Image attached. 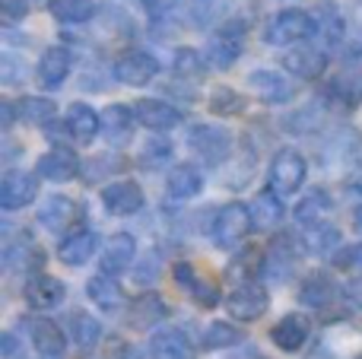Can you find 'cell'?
<instances>
[{
    "label": "cell",
    "mask_w": 362,
    "mask_h": 359,
    "mask_svg": "<svg viewBox=\"0 0 362 359\" xmlns=\"http://www.w3.org/2000/svg\"><path fill=\"white\" fill-rule=\"evenodd\" d=\"M315 32H318V23H315L312 13L289 6V10H280L276 16L267 19V25H264V42L280 48V45L305 42V38H312Z\"/></svg>",
    "instance_id": "6da1fadb"
},
{
    "label": "cell",
    "mask_w": 362,
    "mask_h": 359,
    "mask_svg": "<svg viewBox=\"0 0 362 359\" xmlns=\"http://www.w3.org/2000/svg\"><path fill=\"white\" fill-rule=\"evenodd\" d=\"M305 172H308V165L299 153L280 150L274 159V165H270V191H276L280 197L296 194V191L302 188V182H305Z\"/></svg>",
    "instance_id": "7a4b0ae2"
},
{
    "label": "cell",
    "mask_w": 362,
    "mask_h": 359,
    "mask_svg": "<svg viewBox=\"0 0 362 359\" xmlns=\"http://www.w3.org/2000/svg\"><path fill=\"white\" fill-rule=\"evenodd\" d=\"M251 229H255L251 207H245V204H226L216 213V223H213V239L223 248H229V245H238Z\"/></svg>",
    "instance_id": "3957f363"
},
{
    "label": "cell",
    "mask_w": 362,
    "mask_h": 359,
    "mask_svg": "<svg viewBox=\"0 0 362 359\" xmlns=\"http://www.w3.org/2000/svg\"><path fill=\"white\" fill-rule=\"evenodd\" d=\"M187 146H191L194 156H200L206 165H219L226 156H229V134L223 131V127L216 124H197L191 131V137H187Z\"/></svg>",
    "instance_id": "277c9868"
},
{
    "label": "cell",
    "mask_w": 362,
    "mask_h": 359,
    "mask_svg": "<svg viewBox=\"0 0 362 359\" xmlns=\"http://www.w3.org/2000/svg\"><path fill=\"white\" fill-rule=\"evenodd\" d=\"M242 45H245L242 23H229V25H223V29L210 38V51H206V57H210L213 67L229 70L232 64L242 57Z\"/></svg>",
    "instance_id": "5b68a950"
},
{
    "label": "cell",
    "mask_w": 362,
    "mask_h": 359,
    "mask_svg": "<svg viewBox=\"0 0 362 359\" xmlns=\"http://www.w3.org/2000/svg\"><path fill=\"white\" fill-rule=\"evenodd\" d=\"M270 299L261 283H242L238 290L229 293V315L235 322H257L267 312Z\"/></svg>",
    "instance_id": "8992f818"
},
{
    "label": "cell",
    "mask_w": 362,
    "mask_h": 359,
    "mask_svg": "<svg viewBox=\"0 0 362 359\" xmlns=\"http://www.w3.org/2000/svg\"><path fill=\"white\" fill-rule=\"evenodd\" d=\"M159 73V61L146 51H127L118 64H115V76L124 86H146L153 76Z\"/></svg>",
    "instance_id": "52a82bcc"
},
{
    "label": "cell",
    "mask_w": 362,
    "mask_h": 359,
    "mask_svg": "<svg viewBox=\"0 0 362 359\" xmlns=\"http://www.w3.org/2000/svg\"><path fill=\"white\" fill-rule=\"evenodd\" d=\"M35 191H38V182L29 172H6L4 182H0V207L13 213V210L35 201Z\"/></svg>",
    "instance_id": "ba28073f"
},
{
    "label": "cell",
    "mask_w": 362,
    "mask_h": 359,
    "mask_svg": "<svg viewBox=\"0 0 362 359\" xmlns=\"http://www.w3.org/2000/svg\"><path fill=\"white\" fill-rule=\"evenodd\" d=\"M248 83L264 105H283V102H289L296 93L293 83L283 80L276 70H255V73L248 76Z\"/></svg>",
    "instance_id": "9c48e42d"
},
{
    "label": "cell",
    "mask_w": 362,
    "mask_h": 359,
    "mask_svg": "<svg viewBox=\"0 0 362 359\" xmlns=\"http://www.w3.org/2000/svg\"><path fill=\"white\" fill-rule=\"evenodd\" d=\"M102 204L112 216H131L144 207V191L134 182H115L102 191Z\"/></svg>",
    "instance_id": "30bf717a"
},
{
    "label": "cell",
    "mask_w": 362,
    "mask_h": 359,
    "mask_svg": "<svg viewBox=\"0 0 362 359\" xmlns=\"http://www.w3.org/2000/svg\"><path fill=\"white\" fill-rule=\"evenodd\" d=\"M134 114H137V121L144 127H150V131H169V127H175L181 121L178 108L163 99H140L137 105H134Z\"/></svg>",
    "instance_id": "8fae6325"
},
{
    "label": "cell",
    "mask_w": 362,
    "mask_h": 359,
    "mask_svg": "<svg viewBox=\"0 0 362 359\" xmlns=\"http://www.w3.org/2000/svg\"><path fill=\"white\" fill-rule=\"evenodd\" d=\"M134 252H137V242H134V235L127 233H118L108 239L105 252H102V273H108V277H118V273L127 271V264L134 261Z\"/></svg>",
    "instance_id": "7c38bea8"
},
{
    "label": "cell",
    "mask_w": 362,
    "mask_h": 359,
    "mask_svg": "<svg viewBox=\"0 0 362 359\" xmlns=\"http://www.w3.org/2000/svg\"><path fill=\"white\" fill-rule=\"evenodd\" d=\"M283 70H289L296 80H318L327 70V54H321L315 48L289 51V54H283Z\"/></svg>",
    "instance_id": "4fadbf2b"
},
{
    "label": "cell",
    "mask_w": 362,
    "mask_h": 359,
    "mask_svg": "<svg viewBox=\"0 0 362 359\" xmlns=\"http://www.w3.org/2000/svg\"><path fill=\"white\" fill-rule=\"evenodd\" d=\"M308 334H312V322H308L305 315H299V312H293V315H286L283 322H276L274 343L280 350H286V353H296L299 347H305Z\"/></svg>",
    "instance_id": "5bb4252c"
},
{
    "label": "cell",
    "mask_w": 362,
    "mask_h": 359,
    "mask_svg": "<svg viewBox=\"0 0 362 359\" xmlns=\"http://www.w3.org/2000/svg\"><path fill=\"white\" fill-rule=\"evenodd\" d=\"M70 67H74V57L67 48H48L38 61V83L45 89H57L70 76Z\"/></svg>",
    "instance_id": "9a60e30c"
},
{
    "label": "cell",
    "mask_w": 362,
    "mask_h": 359,
    "mask_svg": "<svg viewBox=\"0 0 362 359\" xmlns=\"http://www.w3.org/2000/svg\"><path fill=\"white\" fill-rule=\"evenodd\" d=\"M134 118H137V114L127 105H108L105 112H102V137L112 146H124L134 134Z\"/></svg>",
    "instance_id": "2e32d148"
},
{
    "label": "cell",
    "mask_w": 362,
    "mask_h": 359,
    "mask_svg": "<svg viewBox=\"0 0 362 359\" xmlns=\"http://www.w3.org/2000/svg\"><path fill=\"white\" fill-rule=\"evenodd\" d=\"M67 131H70V137H74L76 143H93V140L102 134V118L89 105L74 102L70 112H67Z\"/></svg>",
    "instance_id": "e0dca14e"
},
{
    "label": "cell",
    "mask_w": 362,
    "mask_h": 359,
    "mask_svg": "<svg viewBox=\"0 0 362 359\" xmlns=\"http://www.w3.org/2000/svg\"><path fill=\"white\" fill-rule=\"evenodd\" d=\"M95 248H99V235L89 233V229H80V233H74L70 239L61 242L57 258H61L64 264H70V267H80V264H86V261L93 258Z\"/></svg>",
    "instance_id": "ac0fdd59"
},
{
    "label": "cell",
    "mask_w": 362,
    "mask_h": 359,
    "mask_svg": "<svg viewBox=\"0 0 362 359\" xmlns=\"http://www.w3.org/2000/svg\"><path fill=\"white\" fill-rule=\"evenodd\" d=\"M169 315V309H165V302L156 296V293H146V296H140L137 302L127 309V324H131L134 331H150L156 322H163V318Z\"/></svg>",
    "instance_id": "d6986e66"
},
{
    "label": "cell",
    "mask_w": 362,
    "mask_h": 359,
    "mask_svg": "<svg viewBox=\"0 0 362 359\" xmlns=\"http://www.w3.org/2000/svg\"><path fill=\"white\" fill-rule=\"evenodd\" d=\"M74 220H76V204L70 201V197H64V194L48 197V201L38 207V223H42L45 229H51V233L67 229Z\"/></svg>",
    "instance_id": "ffe728a7"
},
{
    "label": "cell",
    "mask_w": 362,
    "mask_h": 359,
    "mask_svg": "<svg viewBox=\"0 0 362 359\" xmlns=\"http://www.w3.org/2000/svg\"><path fill=\"white\" fill-rule=\"evenodd\" d=\"M175 280L181 283V290L185 293H191V299L197 305H204V309H213V305L219 302V293H216V286L210 283V280H200L197 273H194V267L191 264H181L175 267Z\"/></svg>",
    "instance_id": "44dd1931"
},
{
    "label": "cell",
    "mask_w": 362,
    "mask_h": 359,
    "mask_svg": "<svg viewBox=\"0 0 362 359\" xmlns=\"http://www.w3.org/2000/svg\"><path fill=\"white\" fill-rule=\"evenodd\" d=\"M153 359H194V347L185 331H159L150 341Z\"/></svg>",
    "instance_id": "7402d4cb"
},
{
    "label": "cell",
    "mask_w": 362,
    "mask_h": 359,
    "mask_svg": "<svg viewBox=\"0 0 362 359\" xmlns=\"http://www.w3.org/2000/svg\"><path fill=\"white\" fill-rule=\"evenodd\" d=\"M80 172V163L70 150H51L38 159V175L48 182H70Z\"/></svg>",
    "instance_id": "603a6c76"
},
{
    "label": "cell",
    "mask_w": 362,
    "mask_h": 359,
    "mask_svg": "<svg viewBox=\"0 0 362 359\" xmlns=\"http://www.w3.org/2000/svg\"><path fill=\"white\" fill-rule=\"evenodd\" d=\"M64 296H67V290H64V283L54 277H38L25 286V302H29L32 309H54V305L64 302Z\"/></svg>",
    "instance_id": "cb8c5ba5"
},
{
    "label": "cell",
    "mask_w": 362,
    "mask_h": 359,
    "mask_svg": "<svg viewBox=\"0 0 362 359\" xmlns=\"http://www.w3.org/2000/svg\"><path fill=\"white\" fill-rule=\"evenodd\" d=\"M251 220H255V229L274 233V229L283 223L280 194H276V191H264L261 197H255V204H251Z\"/></svg>",
    "instance_id": "d4e9b609"
},
{
    "label": "cell",
    "mask_w": 362,
    "mask_h": 359,
    "mask_svg": "<svg viewBox=\"0 0 362 359\" xmlns=\"http://www.w3.org/2000/svg\"><path fill=\"white\" fill-rule=\"evenodd\" d=\"M86 293H89V299H93L99 309H105V312H118L121 305H124V290H121L108 273H99V277L89 280Z\"/></svg>",
    "instance_id": "484cf974"
},
{
    "label": "cell",
    "mask_w": 362,
    "mask_h": 359,
    "mask_svg": "<svg viewBox=\"0 0 362 359\" xmlns=\"http://www.w3.org/2000/svg\"><path fill=\"white\" fill-rule=\"evenodd\" d=\"M29 331H32V343L38 347L42 356H61L64 347H67V341H64L61 328H57L54 322L35 318V322H29Z\"/></svg>",
    "instance_id": "4316f807"
},
{
    "label": "cell",
    "mask_w": 362,
    "mask_h": 359,
    "mask_svg": "<svg viewBox=\"0 0 362 359\" xmlns=\"http://www.w3.org/2000/svg\"><path fill=\"white\" fill-rule=\"evenodd\" d=\"M204 191V175H200L194 165H178L169 175V194L178 197V201H187V197H197Z\"/></svg>",
    "instance_id": "83f0119b"
},
{
    "label": "cell",
    "mask_w": 362,
    "mask_h": 359,
    "mask_svg": "<svg viewBox=\"0 0 362 359\" xmlns=\"http://www.w3.org/2000/svg\"><path fill=\"white\" fill-rule=\"evenodd\" d=\"M51 16L61 23H86L95 16V4L93 0H51L48 4Z\"/></svg>",
    "instance_id": "f1b7e54d"
},
{
    "label": "cell",
    "mask_w": 362,
    "mask_h": 359,
    "mask_svg": "<svg viewBox=\"0 0 362 359\" xmlns=\"http://www.w3.org/2000/svg\"><path fill=\"white\" fill-rule=\"evenodd\" d=\"M331 296H334V286H331V280L321 277V273L308 277V283L302 286V293H299V299L305 305H312V309H325V305L331 302Z\"/></svg>",
    "instance_id": "f546056e"
},
{
    "label": "cell",
    "mask_w": 362,
    "mask_h": 359,
    "mask_svg": "<svg viewBox=\"0 0 362 359\" xmlns=\"http://www.w3.org/2000/svg\"><path fill=\"white\" fill-rule=\"evenodd\" d=\"M210 112L216 114H242L245 112V99L229 86H219L210 93Z\"/></svg>",
    "instance_id": "4dcf8cb0"
},
{
    "label": "cell",
    "mask_w": 362,
    "mask_h": 359,
    "mask_svg": "<svg viewBox=\"0 0 362 359\" xmlns=\"http://www.w3.org/2000/svg\"><path fill=\"white\" fill-rule=\"evenodd\" d=\"M293 264H296V258H293V252H289V242L283 239V242H276L274 248H270V258H267V273L270 277H280V280H286L289 273H293Z\"/></svg>",
    "instance_id": "1f68e13d"
},
{
    "label": "cell",
    "mask_w": 362,
    "mask_h": 359,
    "mask_svg": "<svg viewBox=\"0 0 362 359\" xmlns=\"http://www.w3.org/2000/svg\"><path fill=\"white\" fill-rule=\"evenodd\" d=\"M102 337V324L95 322L93 315H74V341L80 343L83 350L95 347Z\"/></svg>",
    "instance_id": "d6a6232c"
},
{
    "label": "cell",
    "mask_w": 362,
    "mask_h": 359,
    "mask_svg": "<svg viewBox=\"0 0 362 359\" xmlns=\"http://www.w3.org/2000/svg\"><path fill=\"white\" fill-rule=\"evenodd\" d=\"M19 118L29 124H48L54 118V105L48 99H25L19 102Z\"/></svg>",
    "instance_id": "836d02e7"
},
{
    "label": "cell",
    "mask_w": 362,
    "mask_h": 359,
    "mask_svg": "<svg viewBox=\"0 0 362 359\" xmlns=\"http://www.w3.org/2000/svg\"><path fill=\"white\" fill-rule=\"evenodd\" d=\"M321 216H325V194L312 191V194L296 207V220H299L302 226H315V223H321Z\"/></svg>",
    "instance_id": "e575fe53"
},
{
    "label": "cell",
    "mask_w": 362,
    "mask_h": 359,
    "mask_svg": "<svg viewBox=\"0 0 362 359\" xmlns=\"http://www.w3.org/2000/svg\"><path fill=\"white\" fill-rule=\"evenodd\" d=\"M242 341V334H238L235 328H229L226 322H216L210 324V331L204 334V347L206 350H219V347H232V343Z\"/></svg>",
    "instance_id": "d590c367"
},
{
    "label": "cell",
    "mask_w": 362,
    "mask_h": 359,
    "mask_svg": "<svg viewBox=\"0 0 362 359\" xmlns=\"http://www.w3.org/2000/svg\"><path fill=\"white\" fill-rule=\"evenodd\" d=\"M175 73L185 76V80H197V76L204 73V57H200L194 48L175 51Z\"/></svg>",
    "instance_id": "8d00e7d4"
},
{
    "label": "cell",
    "mask_w": 362,
    "mask_h": 359,
    "mask_svg": "<svg viewBox=\"0 0 362 359\" xmlns=\"http://www.w3.org/2000/svg\"><path fill=\"white\" fill-rule=\"evenodd\" d=\"M4 264L10 267V271H19V267H35V264H42V254H38L32 245H16V248H6Z\"/></svg>",
    "instance_id": "74e56055"
},
{
    "label": "cell",
    "mask_w": 362,
    "mask_h": 359,
    "mask_svg": "<svg viewBox=\"0 0 362 359\" xmlns=\"http://www.w3.org/2000/svg\"><path fill=\"white\" fill-rule=\"evenodd\" d=\"M223 16V0H194L191 4V19L197 25H213Z\"/></svg>",
    "instance_id": "f35d334b"
},
{
    "label": "cell",
    "mask_w": 362,
    "mask_h": 359,
    "mask_svg": "<svg viewBox=\"0 0 362 359\" xmlns=\"http://www.w3.org/2000/svg\"><path fill=\"white\" fill-rule=\"evenodd\" d=\"M165 159H169V146L159 143V140L156 143L150 140V143L144 146V153H140V165H144V169H159Z\"/></svg>",
    "instance_id": "ab89813d"
},
{
    "label": "cell",
    "mask_w": 362,
    "mask_h": 359,
    "mask_svg": "<svg viewBox=\"0 0 362 359\" xmlns=\"http://www.w3.org/2000/svg\"><path fill=\"white\" fill-rule=\"evenodd\" d=\"M0 356L4 359H25V343L19 341L13 331H6V334L0 337Z\"/></svg>",
    "instance_id": "60d3db41"
},
{
    "label": "cell",
    "mask_w": 362,
    "mask_h": 359,
    "mask_svg": "<svg viewBox=\"0 0 362 359\" xmlns=\"http://www.w3.org/2000/svg\"><path fill=\"white\" fill-rule=\"evenodd\" d=\"M150 273L159 277V254H146V264H144V271L137 273V280L140 283H150Z\"/></svg>",
    "instance_id": "b9f144b4"
},
{
    "label": "cell",
    "mask_w": 362,
    "mask_h": 359,
    "mask_svg": "<svg viewBox=\"0 0 362 359\" xmlns=\"http://www.w3.org/2000/svg\"><path fill=\"white\" fill-rule=\"evenodd\" d=\"M140 4H144L153 16H163V13H169L172 6H175V0H140Z\"/></svg>",
    "instance_id": "7bdbcfd3"
},
{
    "label": "cell",
    "mask_w": 362,
    "mask_h": 359,
    "mask_svg": "<svg viewBox=\"0 0 362 359\" xmlns=\"http://www.w3.org/2000/svg\"><path fill=\"white\" fill-rule=\"evenodd\" d=\"M353 23H356V32L362 35V0H353Z\"/></svg>",
    "instance_id": "ee69618b"
},
{
    "label": "cell",
    "mask_w": 362,
    "mask_h": 359,
    "mask_svg": "<svg viewBox=\"0 0 362 359\" xmlns=\"http://www.w3.org/2000/svg\"><path fill=\"white\" fill-rule=\"evenodd\" d=\"M4 10L10 13V16H23L25 6H16V0H4Z\"/></svg>",
    "instance_id": "f6af8a7d"
},
{
    "label": "cell",
    "mask_w": 362,
    "mask_h": 359,
    "mask_svg": "<svg viewBox=\"0 0 362 359\" xmlns=\"http://www.w3.org/2000/svg\"><path fill=\"white\" fill-rule=\"evenodd\" d=\"M356 226H359V233H362V210L356 213Z\"/></svg>",
    "instance_id": "bcb514c9"
}]
</instances>
